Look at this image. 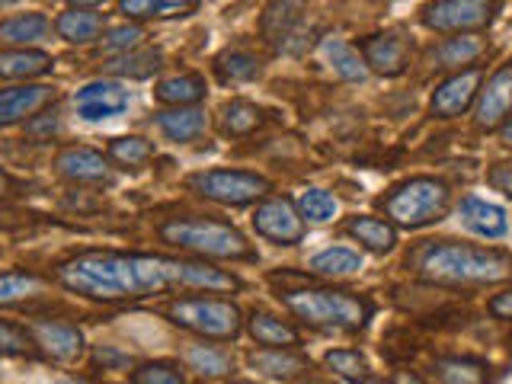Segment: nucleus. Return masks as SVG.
Here are the masks:
<instances>
[{
  "instance_id": "1",
  "label": "nucleus",
  "mask_w": 512,
  "mask_h": 384,
  "mask_svg": "<svg viewBox=\"0 0 512 384\" xmlns=\"http://www.w3.org/2000/svg\"><path fill=\"white\" fill-rule=\"evenodd\" d=\"M58 282L90 301H141L170 288L234 292L237 279L205 263L167 260L151 253H80L58 266Z\"/></svg>"
},
{
  "instance_id": "2",
  "label": "nucleus",
  "mask_w": 512,
  "mask_h": 384,
  "mask_svg": "<svg viewBox=\"0 0 512 384\" xmlns=\"http://www.w3.org/2000/svg\"><path fill=\"white\" fill-rule=\"evenodd\" d=\"M512 276V256L468 244H436L423 253L420 279L436 285H490Z\"/></svg>"
},
{
  "instance_id": "3",
  "label": "nucleus",
  "mask_w": 512,
  "mask_h": 384,
  "mask_svg": "<svg viewBox=\"0 0 512 384\" xmlns=\"http://www.w3.org/2000/svg\"><path fill=\"white\" fill-rule=\"evenodd\" d=\"M160 237L170 247H180L196 256H212V260H253V247L247 237L231 224L212 218H170L160 224Z\"/></svg>"
},
{
  "instance_id": "4",
  "label": "nucleus",
  "mask_w": 512,
  "mask_h": 384,
  "mask_svg": "<svg viewBox=\"0 0 512 384\" xmlns=\"http://www.w3.org/2000/svg\"><path fill=\"white\" fill-rule=\"evenodd\" d=\"M282 301L304 324L320 330H359L372 317V308L362 298L333 292V288H298V292H285Z\"/></svg>"
},
{
  "instance_id": "5",
  "label": "nucleus",
  "mask_w": 512,
  "mask_h": 384,
  "mask_svg": "<svg viewBox=\"0 0 512 384\" xmlns=\"http://www.w3.org/2000/svg\"><path fill=\"white\" fill-rule=\"evenodd\" d=\"M384 215L400 228H423L445 215L448 208V186L432 180V176H413V180L394 186L381 199Z\"/></svg>"
},
{
  "instance_id": "6",
  "label": "nucleus",
  "mask_w": 512,
  "mask_h": 384,
  "mask_svg": "<svg viewBox=\"0 0 512 384\" xmlns=\"http://www.w3.org/2000/svg\"><path fill=\"white\" fill-rule=\"evenodd\" d=\"M170 320L205 340H234L244 327L237 304L224 298H180L170 304Z\"/></svg>"
},
{
  "instance_id": "7",
  "label": "nucleus",
  "mask_w": 512,
  "mask_h": 384,
  "mask_svg": "<svg viewBox=\"0 0 512 384\" xmlns=\"http://www.w3.org/2000/svg\"><path fill=\"white\" fill-rule=\"evenodd\" d=\"M186 186L202 199H212L218 205H234V208L263 199L272 189L266 176H256L247 170H202L192 173Z\"/></svg>"
},
{
  "instance_id": "8",
  "label": "nucleus",
  "mask_w": 512,
  "mask_h": 384,
  "mask_svg": "<svg viewBox=\"0 0 512 384\" xmlns=\"http://www.w3.org/2000/svg\"><path fill=\"white\" fill-rule=\"evenodd\" d=\"M496 0H436L426 7V26L436 32H471L484 29L493 20Z\"/></svg>"
},
{
  "instance_id": "9",
  "label": "nucleus",
  "mask_w": 512,
  "mask_h": 384,
  "mask_svg": "<svg viewBox=\"0 0 512 384\" xmlns=\"http://www.w3.org/2000/svg\"><path fill=\"white\" fill-rule=\"evenodd\" d=\"M253 228L266 240H272V244H282V247H295L304 240V218L298 212V205L285 196H272L256 208Z\"/></svg>"
},
{
  "instance_id": "10",
  "label": "nucleus",
  "mask_w": 512,
  "mask_h": 384,
  "mask_svg": "<svg viewBox=\"0 0 512 384\" xmlns=\"http://www.w3.org/2000/svg\"><path fill=\"white\" fill-rule=\"evenodd\" d=\"M128 103H132V96L116 80H93V84L80 87L74 96V109L84 122H103L119 116V112L128 109Z\"/></svg>"
},
{
  "instance_id": "11",
  "label": "nucleus",
  "mask_w": 512,
  "mask_h": 384,
  "mask_svg": "<svg viewBox=\"0 0 512 384\" xmlns=\"http://www.w3.org/2000/svg\"><path fill=\"white\" fill-rule=\"evenodd\" d=\"M32 340L52 362L71 365L84 356V333L68 320H36L32 324Z\"/></svg>"
},
{
  "instance_id": "12",
  "label": "nucleus",
  "mask_w": 512,
  "mask_h": 384,
  "mask_svg": "<svg viewBox=\"0 0 512 384\" xmlns=\"http://www.w3.org/2000/svg\"><path fill=\"white\" fill-rule=\"evenodd\" d=\"M512 116V64L496 71L484 90L477 93V109H474V122L480 128H500Z\"/></svg>"
},
{
  "instance_id": "13",
  "label": "nucleus",
  "mask_w": 512,
  "mask_h": 384,
  "mask_svg": "<svg viewBox=\"0 0 512 384\" xmlns=\"http://www.w3.org/2000/svg\"><path fill=\"white\" fill-rule=\"evenodd\" d=\"M55 87L48 84H23L0 90V125H16L23 119H32L48 103H55Z\"/></svg>"
},
{
  "instance_id": "14",
  "label": "nucleus",
  "mask_w": 512,
  "mask_h": 384,
  "mask_svg": "<svg viewBox=\"0 0 512 384\" xmlns=\"http://www.w3.org/2000/svg\"><path fill=\"white\" fill-rule=\"evenodd\" d=\"M480 80H484L480 68H468V71H458L455 77H448L436 90V96H432V112L442 119L461 116V112L474 103V96L480 93Z\"/></svg>"
},
{
  "instance_id": "15",
  "label": "nucleus",
  "mask_w": 512,
  "mask_h": 384,
  "mask_svg": "<svg viewBox=\"0 0 512 384\" xmlns=\"http://www.w3.org/2000/svg\"><path fill=\"white\" fill-rule=\"evenodd\" d=\"M58 173L64 176V180L71 183H90V186H103L112 180L109 173V164L106 157L100 151L93 148H64L55 160Z\"/></svg>"
},
{
  "instance_id": "16",
  "label": "nucleus",
  "mask_w": 512,
  "mask_h": 384,
  "mask_svg": "<svg viewBox=\"0 0 512 384\" xmlns=\"http://www.w3.org/2000/svg\"><path fill=\"white\" fill-rule=\"evenodd\" d=\"M157 128L164 132L170 141L176 144H189V141H199L208 128V119L199 106H170V109H160L154 116Z\"/></svg>"
},
{
  "instance_id": "17",
  "label": "nucleus",
  "mask_w": 512,
  "mask_h": 384,
  "mask_svg": "<svg viewBox=\"0 0 512 384\" xmlns=\"http://www.w3.org/2000/svg\"><path fill=\"white\" fill-rule=\"evenodd\" d=\"M304 10H308V0H272L263 13V23H260L266 42L282 45L301 23Z\"/></svg>"
},
{
  "instance_id": "18",
  "label": "nucleus",
  "mask_w": 512,
  "mask_h": 384,
  "mask_svg": "<svg viewBox=\"0 0 512 384\" xmlns=\"http://www.w3.org/2000/svg\"><path fill=\"white\" fill-rule=\"evenodd\" d=\"M362 55L368 68H375L384 77H394L407 68V45L397 36H372L362 42Z\"/></svg>"
},
{
  "instance_id": "19",
  "label": "nucleus",
  "mask_w": 512,
  "mask_h": 384,
  "mask_svg": "<svg viewBox=\"0 0 512 384\" xmlns=\"http://www.w3.org/2000/svg\"><path fill=\"white\" fill-rule=\"evenodd\" d=\"M461 221L480 237H503L506 228H509L503 208L493 205V202L477 199V196H468L461 202Z\"/></svg>"
},
{
  "instance_id": "20",
  "label": "nucleus",
  "mask_w": 512,
  "mask_h": 384,
  "mask_svg": "<svg viewBox=\"0 0 512 384\" xmlns=\"http://www.w3.org/2000/svg\"><path fill=\"white\" fill-rule=\"evenodd\" d=\"M52 71V58L36 48H10L0 52V77L4 80H32Z\"/></svg>"
},
{
  "instance_id": "21",
  "label": "nucleus",
  "mask_w": 512,
  "mask_h": 384,
  "mask_svg": "<svg viewBox=\"0 0 512 384\" xmlns=\"http://www.w3.org/2000/svg\"><path fill=\"white\" fill-rule=\"evenodd\" d=\"M48 36H52V23H48L42 13H20L0 23V42L16 45V48H29Z\"/></svg>"
},
{
  "instance_id": "22",
  "label": "nucleus",
  "mask_w": 512,
  "mask_h": 384,
  "mask_svg": "<svg viewBox=\"0 0 512 384\" xmlns=\"http://www.w3.org/2000/svg\"><path fill=\"white\" fill-rule=\"evenodd\" d=\"M160 52L157 48H132V52H122V55H112L103 71L112 77H132V80H144L151 77L160 68Z\"/></svg>"
},
{
  "instance_id": "23",
  "label": "nucleus",
  "mask_w": 512,
  "mask_h": 384,
  "mask_svg": "<svg viewBox=\"0 0 512 384\" xmlns=\"http://www.w3.org/2000/svg\"><path fill=\"white\" fill-rule=\"evenodd\" d=\"M55 29H58V36H61L64 42H71V45H87V42H93V39L103 32V13L71 7L68 13H61V16H58Z\"/></svg>"
},
{
  "instance_id": "24",
  "label": "nucleus",
  "mask_w": 512,
  "mask_h": 384,
  "mask_svg": "<svg viewBox=\"0 0 512 384\" xmlns=\"http://www.w3.org/2000/svg\"><path fill=\"white\" fill-rule=\"evenodd\" d=\"M119 10L128 20H173L196 10V0H119Z\"/></svg>"
},
{
  "instance_id": "25",
  "label": "nucleus",
  "mask_w": 512,
  "mask_h": 384,
  "mask_svg": "<svg viewBox=\"0 0 512 384\" xmlns=\"http://www.w3.org/2000/svg\"><path fill=\"white\" fill-rule=\"evenodd\" d=\"M346 231L352 240H359V244L365 250H372V253H388L394 244H397V237H394V228L388 221H381V218H368V215H359V218H352L346 224Z\"/></svg>"
},
{
  "instance_id": "26",
  "label": "nucleus",
  "mask_w": 512,
  "mask_h": 384,
  "mask_svg": "<svg viewBox=\"0 0 512 384\" xmlns=\"http://www.w3.org/2000/svg\"><path fill=\"white\" fill-rule=\"evenodd\" d=\"M260 125H263L260 106H253L250 100H231V103H224V109H221V135H228V138H247Z\"/></svg>"
},
{
  "instance_id": "27",
  "label": "nucleus",
  "mask_w": 512,
  "mask_h": 384,
  "mask_svg": "<svg viewBox=\"0 0 512 384\" xmlns=\"http://www.w3.org/2000/svg\"><path fill=\"white\" fill-rule=\"evenodd\" d=\"M205 96V80L199 74H176L157 84V100L164 106H196Z\"/></svg>"
},
{
  "instance_id": "28",
  "label": "nucleus",
  "mask_w": 512,
  "mask_h": 384,
  "mask_svg": "<svg viewBox=\"0 0 512 384\" xmlns=\"http://www.w3.org/2000/svg\"><path fill=\"white\" fill-rule=\"evenodd\" d=\"M250 336L266 349H295L298 346V333L288 324H282L279 317L263 314V311H256L250 317Z\"/></svg>"
},
{
  "instance_id": "29",
  "label": "nucleus",
  "mask_w": 512,
  "mask_h": 384,
  "mask_svg": "<svg viewBox=\"0 0 512 384\" xmlns=\"http://www.w3.org/2000/svg\"><path fill=\"white\" fill-rule=\"evenodd\" d=\"M250 365L256 372H263L269 378H292L298 372L308 368V359L298 356L295 349H266V352H256L250 356Z\"/></svg>"
},
{
  "instance_id": "30",
  "label": "nucleus",
  "mask_w": 512,
  "mask_h": 384,
  "mask_svg": "<svg viewBox=\"0 0 512 384\" xmlns=\"http://www.w3.org/2000/svg\"><path fill=\"white\" fill-rule=\"evenodd\" d=\"M324 55L333 64V71L340 74L343 80H349V84H362V80L368 77L365 58H359V52L352 45H346L340 39H327L324 42Z\"/></svg>"
},
{
  "instance_id": "31",
  "label": "nucleus",
  "mask_w": 512,
  "mask_h": 384,
  "mask_svg": "<svg viewBox=\"0 0 512 384\" xmlns=\"http://www.w3.org/2000/svg\"><path fill=\"white\" fill-rule=\"evenodd\" d=\"M42 288L45 282L36 272H4V276H0V308L20 304L32 295H42Z\"/></svg>"
},
{
  "instance_id": "32",
  "label": "nucleus",
  "mask_w": 512,
  "mask_h": 384,
  "mask_svg": "<svg viewBox=\"0 0 512 384\" xmlns=\"http://www.w3.org/2000/svg\"><path fill=\"white\" fill-rule=\"evenodd\" d=\"M151 157H154V144L144 138H135V135L112 138V144H109V160H116V164L125 170H138L148 164Z\"/></svg>"
},
{
  "instance_id": "33",
  "label": "nucleus",
  "mask_w": 512,
  "mask_h": 384,
  "mask_svg": "<svg viewBox=\"0 0 512 384\" xmlns=\"http://www.w3.org/2000/svg\"><path fill=\"white\" fill-rule=\"evenodd\" d=\"M362 269V256L352 253V250H343V247H333V250H324L317 253L311 260V272L317 276H352V272Z\"/></svg>"
},
{
  "instance_id": "34",
  "label": "nucleus",
  "mask_w": 512,
  "mask_h": 384,
  "mask_svg": "<svg viewBox=\"0 0 512 384\" xmlns=\"http://www.w3.org/2000/svg\"><path fill=\"white\" fill-rule=\"evenodd\" d=\"M215 71L224 84H244V80H253L260 74V58L250 52H224L215 61Z\"/></svg>"
},
{
  "instance_id": "35",
  "label": "nucleus",
  "mask_w": 512,
  "mask_h": 384,
  "mask_svg": "<svg viewBox=\"0 0 512 384\" xmlns=\"http://www.w3.org/2000/svg\"><path fill=\"white\" fill-rule=\"evenodd\" d=\"M436 372L442 384H487V365L477 359H439Z\"/></svg>"
},
{
  "instance_id": "36",
  "label": "nucleus",
  "mask_w": 512,
  "mask_h": 384,
  "mask_svg": "<svg viewBox=\"0 0 512 384\" xmlns=\"http://www.w3.org/2000/svg\"><path fill=\"white\" fill-rule=\"evenodd\" d=\"M186 362L192 372L208 375V378H218V375H228L231 372V356L221 352L215 346H189L186 349Z\"/></svg>"
},
{
  "instance_id": "37",
  "label": "nucleus",
  "mask_w": 512,
  "mask_h": 384,
  "mask_svg": "<svg viewBox=\"0 0 512 384\" xmlns=\"http://www.w3.org/2000/svg\"><path fill=\"white\" fill-rule=\"evenodd\" d=\"M484 39L477 36H458V39H448L439 45V61L445 64V68H458V64H471L477 61L480 55H484Z\"/></svg>"
},
{
  "instance_id": "38",
  "label": "nucleus",
  "mask_w": 512,
  "mask_h": 384,
  "mask_svg": "<svg viewBox=\"0 0 512 384\" xmlns=\"http://www.w3.org/2000/svg\"><path fill=\"white\" fill-rule=\"evenodd\" d=\"M298 212L308 221H330L336 215V199L327 189H304L298 196Z\"/></svg>"
},
{
  "instance_id": "39",
  "label": "nucleus",
  "mask_w": 512,
  "mask_h": 384,
  "mask_svg": "<svg viewBox=\"0 0 512 384\" xmlns=\"http://www.w3.org/2000/svg\"><path fill=\"white\" fill-rule=\"evenodd\" d=\"M327 368H333L336 375L346 381H365L368 378V362L359 356L356 349H333L327 352Z\"/></svg>"
},
{
  "instance_id": "40",
  "label": "nucleus",
  "mask_w": 512,
  "mask_h": 384,
  "mask_svg": "<svg viewBox=\"0 0 512 384\" xmlns=\"http://www.w3.org/2000/svg\"><path fill=\"white\" fill-rule=\"evenodd\" d=\"M32 349H36L32 330L16 327L10 320H0V356H29Z\"/></svg>"
},
{
  "instance_id": "41",
  "label": "nucleus",
  "mask_w": 512,
  "mask_h": 384,
  "mask_svg": "<svg viewBox=\"0 0 512 384\" xmlns=\"http://www.w3.org/2000/svg\"><path fill=\"white\" fill-rule=\"evenodd\" d=\"M144 39V29L135 26V23H128V26H116V29H109L106 36H103V52L109 55H122V52H132V48H138Z\"/></svg>"
},
{
  "instance_id": "42",
  "label": "nucleus",
  "mask_w": 512,
  "mask_h": 384,
  "mask_svg": "<svg viewBox=\"0 0 512 384\" xmlns=\"http://www.w3.org/2000/svg\"><path fill=\"white\" fill-rule=\"evenodd\" d=\"M132 384H186L183 372L170 362H148L132 375Z\"/></svg>"
},
{
  "instance_id": "43",
  "label": "nucleus",
  "mask_w": 512,
  "mask_h": 384,
  "mask_svg": "<svg viewBox=\"0 0 512 384\" xmlns=\"http://www.w3.org/2000/svg\"><path fill=\"white\" fill-rule=\"evenodd\" d=\"M26 132L36 141H48L58 132V116L55 112H42V116H32V122L26 125Z\"/></svg>"
},
{
  "instance_id": "44",
  "label": "nucleus",
  "mask_w": 512,
  "mask_h": 384,
  "mask_svg": "<svg viewBox=\"0 0 512 384\" xmlns=\"http://www.w3.org/2000/svg\"><path fill=\"white\" fill-rule=\"evenodd\" d=\"M487 183H490L496 192H503V196L512 199V164H496V167L487 173Z\"/></svg>"
},
{
  "instance_id": "45",
  "label": "nucleus",
  "mask_w": 512,
  "mask_h": 384,
  "mask_svg": "<svg viewBox=\"0 0 512 384\" xmlns=\"http://www.w3.org/2000/svg\"><path fill=\"white\" fill-rule=\"evenodd\" d=\"M490 314L493 317H503V320H512V292H503L490 301Z\"/></svg>"
},
{
  "instance_id": "46",
  "label": "nucleus",
  "mask_w": 512,
  "mask_h": 384,
  "mask_svg": "<svg viewBox=\"0 0 512 384\" xmlns=\"http://www.w3.org/2000/svg\"><path fill=\"white\" fill-rule=\"evenodd\" d=\"M13 180H10V176L7 173H0V199H7V196H13Z\"/></svg>"
},
{
  "instance_id": "47",
  "label": "nucleus",
  "mask_w": 512,
  "mask_h": 384,
  "mask_svg": "<svg viewBox=\"0 0 512 384\" xmlns=\"http://www.w3.org/2000/svg\"><path fill=\"white\" fill-rule=\"evenodd\" d=\"M71 7H77V10H93V7H100V4H106V0H68Z\"/></svg>"
},
{
  "instance_id": "48",
  "label": "nucleus",
  "mask_w": 512,
  "mask_h": 384,
  "mask_svg": "<svg viewBox=\"0 0 512 384\" xmlns=\"http://www.w3.org/2000/svg\"><path fill=\"white\" fill-rule=\"evenodd\" d=\"M500 138H503L506 148H512V119H506V122L500 125Z\"/></svg>"
},
{
  "instance_id": "49",
  "label": "nucleus",
  "mask_w": 512,
  "mask_h": 384,
  "mask_svg": "<svg viewBox=\"0 0 512 384\" xmlns=\"http://www.w3.org/2000/svg\"><path fill=\"white\" fill-rule=\"evenodd\" d=\"M394 384H426L423 378H416V375H410V372H400L397 378H394Z\"/></svg>"
},
{
  "instance_id": "50",
  "label": "nucleus",
  "mask_w": 512,
  "mask_h": 384,
  "mask_svg": "<svg viewBox=\"0 0 512 384\" xmlns=\"http://www.w3.org/2000/svg\"><path fill=\"white\" fill-rule=\"evenodd\" d=\"M7 4H16V0H0V7H7Z\"/></svg>"
},
{
  "instance_id": "51",
  "label": "nucleus",
  "mask_w": 512,
  "mask_h": 384,
  "mask_svg": "<svg viewBox=\"0 0 512 384\" xmlns=\"http://www.w3.org/2000/svg\"><path fill=\"white\" fill-rule=\"evenodd\" d=\"M234 384H250V381H234Z\"/></svg>"
},
{
  "instance_id": "52",
  "label": "nucleus",
  "mask_w": 512,
  "mask_h": 384,
  "mask_svg": "<svg viewBox=\"0 0 512 384\" xmlns=\"http://www.w3.org/2000/svg\"><path fill=\"white\" fill-rule=\"evenodd\" d=\"M368 384H384V381H368Z\"/></svg>"
}]
</instances>
